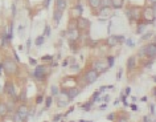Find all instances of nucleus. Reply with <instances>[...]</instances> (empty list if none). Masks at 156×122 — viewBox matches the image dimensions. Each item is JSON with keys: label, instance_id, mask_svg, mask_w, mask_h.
<instances>
[{"label": "nucleus", "instance_id": "nucleus-26", "mask_svg": "<svg viewBox=\"0 0 156 122\" xmlns=\"http://www.w3.org/2000/svg\"><path fill=\"white\" fill-rule=\"evenodd\" d=\"M41 102H42V97L38 96V97H37V104H41Z\"/></svg>", "mask_w": 156, "mask_h": 122}, {"label": "nucleus", "instance_id": "nucleus-17", "mask_svg": "<svg viewBox=\"0 0 156 122\" xmlns=\"http://www.w3.org/2000/svg\"><path fill=\"white\" fill-rule=\"evenodd\" d=\"M110 6H111V0H101L99 4L101 8H110Z\"/></svg>", "mask_w": 156, "mask_h": 122}, {"label": "nucleus", "instance_id": "nucleus-11", "mask_svg": "<svg viewBox=\"0 0 156 122\" xmlns=\"http://www.w3.org/2000/svg\"><path fill=\"white\" fill-rule=\"evenodd\" d=\"M34 76H36L37 80L45 78V66H37L36 70H34Z\"/></svg>", "mask_w": 156, "mask_h": 122}, {"label": "nucleus", "instance_id": "nucleus-5", "mask_svg": "<svg viewBox=\"0 0 156 122\" xmlns=\"http://www.w3.org/2000/svg\"><path fill=\"white\" fill-rule=\"evenodd\" d=\"M142 53H144L146 56H148L151 60H154V58L156 57V44L155 43H151V44H148L147 46H144Z\"/></svg>", "mask_w": 156, "mask_h": 122}, {"label": "nucleus", "instance_id": "nucleus-1", "mask_svg": "<svg viewBox=\"0 0 156 122\" xmlns=\"http://www.w3.org/2000/svg\"><path fill=\"white\" fill-rule=\"evenodd\" d=\"M142 16L147 23H152L156 19V3H152V6L146 7L142 11Z\"/></svg>", "mask_w": 156, "mask_h": 122}, {"label": "nucleus", "instance_id": "nucleus-28", "mask_svg": "<svg viewBox=\"0 0 156 122\" xmlns=\"http://www.w3.org/2000/svg\"><path fill=\"white\" fill-rule=\"evenodd\" d=\"M54 120H56V121L57 120H61V116H56V117H54Z\"/></svg>", "mask_w": 156, "mask_h": 122}, {"label": "nucleus", "instance_id": "nucleus-23", "mask_svg": "<svg viewBox=\"0 0 156 122\" xmlns=\"http://www.w3.org/2000/svg\"><path fill=\"white\" fill-rule=\"evenodd\" d=\"M52 101H53L52 97H48V98H46V106H50V105H52Z\"/></svg>", "mask_w": 156, "mask_h": 122}, {"label": "nucleus", "instance_id": "nucleus-10", "mask_svg": "<svg viewBox=\"0 0 156 122\" xmlns=\"http://www.w3.org/2000/svg\"><path fill=\"white\" fill-rule=\"evenodd\" d=\"M4 90H5V93L9 94L11 97L16 98V92H15V86H13L12 82H7L5 86H4Z\"/></svg>", "mask_w": 156, "mask_h": 122}, {"label": "nucleus", "instance_id": "nucleus-19", "mask_svg": "<svg viewBox=\"0 0 156 122\" xmlns=\"http://www.w3.org/2000/svg\"><path fill=\"white\" fill-rule=\"evenodd\" d=\"M89 4H90L91 8H98L101 4V0H89Z\"/></svg>", "mask_w": 156, "mask_h": 122}, {"label": "nucleus", "instance_id": "nucleus-30", "mask_svg": "<svg viewBox=\"0 0 156 122\" xmlns=\"http://www.w3.org/2000/svg\"><path fill=\"white\" fill-rule=\"evenodd\" d=\"M150 2H151V3H156V0H150Z\"/></svg>", "mask_w": 156, "mask_h": 122}, {"label": "nucleus", "instance_id": "nucleus-22", "mask_svg": "<svg viewBox=\"0 0 156 122\" xmlns=\"http://www.w3.org/2000/svg\"><path fill=\"white\" fill-rule=\"evenodd\" d=\"M107 61H108V66H111V65H114V57H107Z\"/></svg>", "mask_w": 156, "mask_h": 122}, {"label": "nucleus", "instance_id": "nucleus-7", "mask_svg": "<svg viewBox=\"0 0 156 122\" xmlns=\"http://www.w3.org/2000/svg\"><path fill=\"white\" fill-rule=\"evenodd\" d=\"M78 37H80V32H78V28H69V32H68V39L70 43H74L78 40Z\"/></svg>", "mask_w": 156, "mask_h": 122}, {"label": "nucleus", "instance_id": "nucleus-20", "mask_svg": "<svg viewBox=\"0 0 156 122\" xmlns=\"http://www.w3.org/2000/svg\"><path fill=\"white\" fill-rule=\"evenodd\" d=\"M42 43H44V36H38L37 40H36V44H37V45H41Z\"/></svg>", "mask_w": 156, "mask_h": 122}, {"label": "nucleus", "instance_id": "nucleus-15", "mask_svg": "<svg viewBox=\"0 0 156 122\" xmlns=\"http://www.w3.org/2000/svg\"><path fill=\"white\" fill-rule=\"evenodd\" d=\"M124 4V0H111V8H115V9H119L122 8Z\"/></svg>", "mask_w": 156, "mask_h": 122}, {"label": "nucleus", "instance_id": "nucleus-9", "mask_svg": "<svg viewBox=\"0 0 156 122\" xmlns=\"http://www.w3.org/2000/svg\"><path fill=\"white\" fill-rule=\"evenodd\" d=\"M123 40H124L123 36H110L106 43L108 45H116V44H119V43H122Z\"/></svg>", "mask_w": 156, "mask_h": 122}, {"label": "nucleus", "instance_id": "nucleus-4", "mask_svg": "<svg viewBox=\"0 0 156 122\" xmlns=\"http://www.w3.org/2000/svg\"><path fill=\"white\" fill-rule=\"evenodd\" d=\"M3 68H4V72L7 74H15L17 72V65L12 60H5L4 64H3Z\"/></svg>", "mask_w": 156, "mask_h": 122}, {"label": "nucleus", "instance_id": "nucleus-16", "mask_svg": "<svg viewBox=\"0 0 156 122\" xmlns=\"http://www.w3.org/2000/svg\"><path fill=\"white\" fill-rule=\"evenodd\" d=\"M135 65H136L135 57H134V56L128 57V60H127V69H128V70H132V69L135 68Z\"/></svg>", "mask_w": 156, "mask_h": 122}, {"label": "nucleus", "instance_id": "nucleus-3", "mask_svg": "<svg viewBox=\"0 0 156 122\" xmlns=\"http://www.w3.org/2000/svg\"><path fill=\"white\" fill-rule=\"evenodd\" d=\"M99 77V72L95 69H89L86 73H85V81H86V84H93V82H95L98 80Z\"/></svg>", "mask_w": 156, "mask_h": 122}, {"label": "nucleus", "instance_id": "nucleus-29", "mask_svg": "<svg viewBox=\"0 0 156 122\" xmlns=\"http://www.w3.org/2000/svg\"><path fill=\"white\" fill-rule=\"evenodd\" d=\"M50 2V0H45V3H44V4H45V7H48V3Z\"/></svg>", "mask_w": 156, "mask_h": 122}, {"label": "nucleus", "instance_id": "nucleus-6", "mask_svg": "<svg viewBox=\"0 0 156 122\" xmlns=\"http://www.w3.org/2000/svg\"><path fill=\"white\" fill-rule=\"evenodd\" d=\"M77 27L78 29H83V31H87L89 28H90V21L87 20V19L85 17H78L77 19Z\"/></svg>", "mask_w": 156, "mask_h": 122}, {"label": "nucleus", "instance_id": "nucleus-27", "mask_svg": "<svg viewBox=\"0 0 156 122\" xmlns=\"http://www.w3.org/2000/svg\"><path fill=\"white\" fill-rule=\"evenodd\" d=\"M25 98V92H23V94H21V100H24Z\"/></svg>", "mask_w": 156, "mask_h": 122}, {"label": "nucleus", "instance_id": "nucleus-21", "mask_svg": "<svg viewBox=\"0 0 156 122\" xmlns=\"http://www.w3.org/2000/svg\"><path fill=\"white\" fill-rule=\"evenodd\" d=\"M52 94H53V96H56V94H58V88H57V86H52Z\"/></svg>", "mask_w": 156, "mask_h": 122}, {"label": "nucleus", "instance_id": "nucleus-2", "mask_svg": "<svg viewBox=\"0 0 156 122\" xmlns=\"http://www.w3.org/2000/svg\"><path fill=\"white\" fill-rule=\"evenodd\" d=\"M29 116V110H28V106L25 105H20L16 110V116H15L13 120L15 121H25Z\"/></svg>", "mask_w": 156, "mask_h": 122}, {"label": "nucleus", "instance_id": "nucleus-24", "mask_svg": "<svg viewBox=\"0 0 156 122\" xmlns=\"http://www.w3.org/2000/svg\"><path fill=\"white\" fill-rule=\"evenodd\" d=\"M42 60H45V61H50V60H52V56H44V57H42Z\"/></svg>", "mask_w": 156, "mask_h": 122}, {"label": "nucleus", "instance_id": "nucleus-13", "mask_svg": "<svg viewBox=\"0 0 156 122\" xmlns=\"http://www.w3.org/2000/svg\"><path fill=\"white\" fill-rule=\"evenodd\" d=\"M93 69L98 70V72H105V70H106V64L102 61H95L94 64H93Z\"/></svg>", "mask_w": 156, "mask_h": 122}, {"label": "nucleus", "instance_id": "nucleus-8", "mask_svg": "<svg viewBox=\"0 0 156 122\" xmlns=\"http://www.w3.org/2000/svg\"><path fill=\"white\" fill-rule=\"evenodd\" d=\"M62 94H64V96H66L68 98H70V100H72V98H74L76 96H78V94H80V89H77V88L64 89V90H62Z\"/></svg>", "mask_w": 156, "mask_h": 122}, {"label": "nucleus", "instance_id": "nucleus-12", "mask_svg": "<svg viewBox=\"0 0 156 122\" xmlns=\"http://www.w3.org/2000/svg\"><path fill=\"white\" fill-rule=\"evenodd\" d=\"M9 112V108H8V104H5V102H0V117L4 118L7 114Z\"/></svg>", "mask_w": 156, "mask_h": 122}, {"label": "nucleus", "instance_id": "nucleus-25", "mask_svg": "<svg viewBox=\"0 0 156 122\" xmlns=\"http://www.w3.org/2000/svg\"><path fill=\"white\" fill-rule=\"evenodd\" d=\"M45 35H50V28L48 25H46V28H45Z\"/></svg>", "mask_w": 156, "mask_h": 122}, {"label": "nucleus", "instance_id": "nucleus-14", "mask_svg": "<svg viewBox=\"0 0 156 122\" xmlns=\"http://www.w3.org/2000/svg\"><path fill=\"white\" fill-rule=\"evenodd\" d=\"M66 0H56V9L61 11V12H64L66 9Z\"/></svg>", "mask_w": 156, "mask_h": 122}, {"label": "nucleus", "instance_id": "nucleus-18", "mask_svg": "<svg viewBox=\"0 0 156 122\" xmlns=\"http://www.w3.org/2000/svg\"><path fill=\"white\" fill-rule=\"evenodd\" d=\"M61 16H62V12L61 11H58V9H54V21L57 23H60V20H61Z\"/></svg>", "mask_w": 156, "mask_h": 122}]
</instances>
